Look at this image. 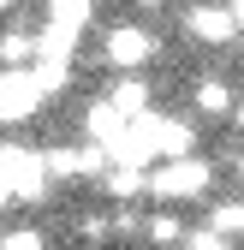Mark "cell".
I'll return each instance as SVG.
<instances>
[{
    "label": "cell",
    "mask_w": 244,
    "mask_h": 250,
    "mask_svg": "<svg viewBox=\"0 0 244 250\" xmlns=\"http://www.w3.org/2000/svg\"><path fill=\"white\" fill-rule=\"evenodd\" d=\"M6 203H12V185H6V179H0V208H6Z\"/></svg>",
    "instance_id": "obj_20"
},
{
    "label": "cell",
    "mask_w": 244,
    "mask_h": 250,
    "mask_svg": "<svg viewBox=\"0 0 244 250\" xmlns=\"http://www.w3.org/2000/svg\"><path fill=\"white\" fill-rule=\"evenodd\" d=\"M83 131H89V143H102V149H107V143H113L119 131H125V119H119V113H113L107 102H96V107L83 113Z\"/></svg>",
    "instance_id": "obj_8"
},
{
    "label": "cell",
    "mask_w": 244,
    "mask_h": 250,
    "mask_svg": "<svg viewBox=\"0 0 244 250\" xmlns=\"http://www.w3.org/2000/svg\"><path fill=\"white\" fill-rule=\"evenodd\" d=\"M238 125H244V102H238Z\"/></svg>",
    "instance_id": "obj_22"
},
{
    "label": "cell",
    "mask_w": 244,
    "mask_h": 250,
    "mask_svg": "<svg viewBox=\"0 0 244 250\" xmlns=\"http://www.w3.org/2000/svg\"><path fill=\"white\" fill-rule=\"evenodd\" d=\"M191 143H197L191 119H161V155H167V161H185V155H191Z\"/></svg>",
    "instance_id": "obj_10"
},
{
    "label": "cell",
    "mask_w": 244,
    "mask_h": 250,
    "mask_svg": "<svg viewBox=\"0 0 244 250\" xmlns=\"http://www.w3.org/2000/svg\"><path fill=\"white\" fill-rule=\"evenodd\" d=\"M107 107H113L119 119H143V113H149V83H143V78H119L113 96H107Z\"/></svg>",
    "instance_id": "obj_7"
},
{
    "label": "cell",
    "mask_w": 244,
    "mask_h": 250,
    "mask_svg": "<svg viewBox=\"0 0 244 250\" xmlns=\"http://www.w3.org/2000/svg\"><path fill=\"white\" fill-rule=\"evenodd\" d=\"M78 173H107V149L102 143H83L78 149Z\"/></svg>",
    "instance_id": "obj_17"
},
{
    "label": "cell",
    "mask_w": 244,
    "mask_h": 250,
    "mask_svg": "<svg viewBox=\"0 0 244 250\" xmlns=\"http://www.w3.org/2000/svg\"><path fill=\"white\" fill-rule=\"evenodd\" d=\"M197 107H203V113H226V107H232V89H226L221 78H197Z\"/></svg>",
    "instance_id": "obj_12"
},
{
    "label": "cell",
    "mask_w": 244,
    "mask_h": 250,
    "mask_svg": "<svg viewBox=\"0 0 244 250\" xmlns=\"http://www.w3.org/2000/svg\"><path fill=\"white\" fill-rule=\"evenodd\" d=\"M143 232L155 238V244H179V238H185V221H179V214H149Z\"/></svg>",
    "instance_id": "obj_13"
},
{
    "label": "cell",
    "mask_w": 244,
    "mask_h": 250,
    "mask_svg": "<svg viewBox=\"0 0 244 250\" xmlns=\"http://www.w3.org/2000/svg\"><path fill=\"white\" fill-rule=\"evenodd\" d=\"M238 179H244V161H238Z\"/></svg>",
    "instance_id": "obj_23"
},
{
    "label": "cell",
    "mask_w": 244,
    "mask_h": 250,
    "mask_svg": "<svg viewBox=\"0 0 244 250\" xmlns=\"http://www.w3.org/2000/svg\"><path fill=\"white\" fill-rule=\"evenodd\" d=\"M0 250H48V238H42L36 227H12L6 238H0Z\"/></svg>",
    "instance_id": "obj_16"
},
{
    "label": "cell",
    "mask_w": 244,
    "mask_h": 250,
    "mask_svg": "<svg viewBox=\"0 0 244 250\" xmlns=\"http://www.w3.org/2000/svg\"><path fill=\"white\" fill-rule=\"evenodd\" d=\"M232 18H238V30H244V0H238V6H232Z\"/></svg>",
    "instance_id": "obj_21"
},
{
    "label": "cell",
    "mask_w": 244,
    "mask_h": 250,
    "mask_svg": "<svg viewBox=\"0 0 244 250\" xmlns=\"http://www.w3.org/2000/svg\"><path fill=\"white\" fill-rule=\"evenodd\" d=\"M191 250H226L221 232H191Z\"/></svg>",
    "instance_id": "obj_19"
},
{
    "label": "cell",
    "mask_w": 244,
    "mask_h": 250,
    "mask_svg": "<svg viewBox=\"0 0 244 250\" xmlns=\"http://www.w3.org/2000/svg\"><path fill=\"white\" fill-rule=\"evenodd\" d=\"M208 232L238 238V232H244V203H221V208H215V221H208Z\"/></svg>",
    "instance_id": "obj_14"
},
{
    "label": "cell",
    "mask_w": 244,
    "mask_h": 250,
    "mask_svg": "<svg viewBox=\"0 0 244 250\" xmlns=\"http://www.w3.org/2000/svg\"><path fill=\"white\" fill-rule=\"evenodd\" d=\"M42 107V89H36V78H30V66L24 72H0V119L6 125H18V119H30Z\"/></svg>",
    "instance_id": "obj_5"
},
{
    "label": "cell",
    "mask_w": 244,
    "mask_h": 250,
    "mask_svg": "<svg viewBox=\"0 0 244 250\" xmlns=\"http://www.w3.org/2000/svg\"><path fill=\"white\" fill-rule=\"evenodd\" d=\"M89 18H96V6H89V0H54V6H48V24L66 30V36H78Z\"/></svg>",
    "instance_id": "obj_9"
},
{
    "label": "cell",
    "mask_w": 244,
    "mask_h": 250,
    "mask_svg": "<svg viewBox=\"0 0 244 250\" xmlns=\"http://www.w3.org/2000/svg\"><path fill=\"white\" fill-rule=\"evenodd\" d=\"M155 54V36H149L143 24H113L107 36H102V60L113 72H131V66H143V60Z\"/></svg>",
    "instance_id": "obj_4"
},
{
    "label": "cell",
    "mask_w": 244,
    "mask_h": 250,
    "mask_svg": "<svg viewBox=\"0 0 244 250\" xmlns=\"http://www.w3.org/2000/svg\"><path fill=\"white\" fill-rule=\"evenodd\" d=\"M42 167H48V185L54 179H78V149H48Z\"/></svg>",
    "instance_id": "obj_15"
},
{
    "label": "cell",
    "mask_w": 244,
    "mask_h": 250,
    "mask_svg": "<svg viewBox=\"0 0 244 250\" xmlns=\"http://www.w3.org/2000/svg\"><path fill=\"white\" fill-rule=\"evenodd\" d=\"M0 179H6L12 197H24V203L48 197V167H42V155L24 149V143H0Z\"/></svg>",
    "instance_id": "obj_2"
},
{
    "label": "cell",
    "mask_w": 244,
    "mask_h": 250,
    "mask_svg": "<svg viewBox=\"0 0 244 250\" xmlns=\"http://www.w3.org/2000/svg\"><path fill=\"white\" fill-rule=\"evenodd\" d=\"M78 232H83V238H107V232H113V221L89 208V214H78Z\"/></svg>",
    "instance_id": "obj_18"
},
{
    "label": "cell",
    "mask_w": 244,
    "mask_h": 250,
    "mask_svg": "<svg viewBox=\"0 0 244 250\" xmlns=\"http://www.w3.org/2000/svg\"><path fill=\"white\" fill-rule=\"evenodd\" d=\"M149 191H155L161 203L203 197V191H208V161H197V155H185V161H167V167L149 173Z\"/></svg>",
    "instance_id": "obj_3"
},
{
    "label": "cell",
    "mask_w": 244,
    "mask_h": 250,
    "mask_svg": "<svg viewBox=\"0 0 244 250\" xmlns=\"http://www.w3.org/2000/svg\"><path fill=\"white\" fill-rule=\"evenodd\" d=\"M185 24H191V36H197V42H232V36H238L232 6H191Z\"/></svg>",
    "instance_id": "obj_6"
},
{
    "label": "cell",
    "mask_w": 244,
    "mask_h": 250,
    "mask_svg": "<svg viewBox=\"0 0 244 250\" xmlns=\"http://www.w3.org/2000/svg\"><path fill=\"white\" fill-rule=\"evenodd\" d=\"M161 155V113H143V119H125V131L107 143V161L113 167H149Z\"/></svg>",
    "instance_id": "obj_1"
},
{
    "label": "cell",
    "mask_w": 244,
    "mask_h": 250,
    "mask_svg": "<svg viewBox=\"0 0 244 250\" xmlns=\"http://www.w3.org/2000/svg\"><path fill=\"white\" fill-rule=\"evenodd\" d=\"M107 191L119 197V203H125V197H137V191H149V173H137V167H107Z\"/></svg>",
    "instance_id": "obj_11"
}]
</instances>
